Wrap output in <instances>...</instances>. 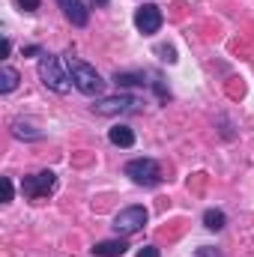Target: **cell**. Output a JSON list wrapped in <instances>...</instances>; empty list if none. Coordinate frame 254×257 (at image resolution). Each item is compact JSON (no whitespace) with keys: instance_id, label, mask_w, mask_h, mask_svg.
Returning a JSON list of instances; mask_svg holds the SVG:
<instances>
[{"instance_id":"30bf717a","label":"cell","mask_w":254,"mask_h":257,"mask_svg":"<svg viewBox=\"0 0 254 257\" xmlns=\"http://www.w3.org/2000/svg\"><path fill=\"white\" fill-rule=\"evenodd\" d=\"M129 251V242L126 239H102L93 245V254L96 257H123Z\"/></svg>"},{"instance_id":"8fae6325","label":"cell","mask_w":254,"mask_h":257,"mask_svg":"<svg viewBox=\"0 0 254 257\" xmlns=\"http://www.w3.org/2000/svg\"><path fill=\"white\" fill-rule=\"evenodd\" d=\"M108 141H111L114 147H132V144H135V132L129 126H123V123H117V126L108 132Z\"/></svg>"},{"instance_id":"2e32d148","label":"cell","mask_w":254,"mask_h":257,"mask_svg":"<svg viewBox=\"0 0 254 257\" xmlns=\"http://www.w3.org/2000/svg\"><path fill=\"white\" fill-rule=\"evenodd\" d=\"M156 51H159V54H165L162 60H168V63H177V51H174V48H168V45H162V48H156Z\"/></svg>"},{"instance_id":"9c48e42d","label":"cell","mask_w":254,"mask_h":257,"mask_svg":"<svg viewBox=\"0 0 254 257\" xmlns=\"http://www.w3.org/2000/svg\"><path fill=\"white\" fill-rule=\"evenodd\" d=\"M144 78H147V75H141V72H117V75H114V84H117V87H129V84H141V87H144V84H150V81H144ZM153 87H156L159 99H168V90L159 84V78H156Z\"/></svg>"},{"instance_id":"d6986e66","label":"cell","mask_w":254,"mask_h":257,"mask_svg":"<svg viewBox=\"0 0 254 257\" xmlns=\"http://www.w3.org/2000/svg\"><path fill=\"white\" fill-rule=\"evenodd\" d=\"M138 257H159V248H156V245H144V248L138 251Z\"/></svg>"},{"instance_id":"ffe728a7","label":"cell","mask_w":254,"mask_h":257,"mask_svg":"<svg viewBox=\"0 0 254 257\" xmlns=\"http://www.w3.org/2000/svg\"><path fill=\"white\" fill-rule=\"evenodd\" d=\"M24 54H27V57H33V54H42V48H39V45H27V48H24Z\"/></svg>"},{"instance_id":"52a82bcc","label":"cell","mask_w":254,"mask_h":257,"mask_svg":"<svg viewBox=\"0 0 254 257\" xmlns=\"http://www.w3.org/2000/svg\"><path fill=\"white\" fill-rule=\"evenodd\" d=\"M162 9L156 6V3H144L138 12H135V27L144 33V36H153V33H159L162 30Z\"/></svg>"},{"instance_id":"7c38bea8","label":"cell","mask_w":254,"mask_h":257,"mask_svg":"<svg viewBox=\"0 0 254 257\" xmlns=\"http://www.w3.org/2000/svg\"><path fill=\"white\" fill-rule=\"evenodd\" d=\"M18 81H21V75L9 63H3V69H0V93H12L18 87Z\"/></svg>"},{"instance_id":"8992f818","label":"cell","mask_w":254,"mask_h":257,"mask_svg":"<svg viewBox=\"0 0 254 257\" xmlns=\"http://www.w3.org/2000/svg\"><path fill=\"white\" fill-rule=\"evenodd\" d=\"M144 224H147V209H144L141 203L126 206V209H120V212L114 215V230H117V233H123V236L138 233Z\"/></svg>"},{"instance_id":"6da1fadb","label":"cell","mask_w":254,"mask_h":257,"mask_svg":"<svg viewBox=\"0 0 254 257\" xmlns=\"http://www.w3.org/2000/svg\"><path fill=\"white\" fill-rule=\"evenodd\" d=\"M36 72H39V81H42L48 90L60 93V96H66V93L75 87V84H72V75L63 69V60L54 57V54H42V57H39V66H36Z\"/></svg>"},{"instance_id":"5b68a950","label":"cell","mask_w":254,"mask_h":257,"mask_svg":"<svg viewBox=\"0 0 254 257\" xmlns=\"http://www.w3.org/2000/svg\"><path fill=\"white\" fill-rule=\"evenodd\" d=\"M141 108V99L135 96H105L99 102H93V114L99 117H117V114H132Z\"/></svg>"},{"instance_id":"7a4b0ae2","label":"cell","mask_w":254,"mask_h":257,"mask_svg":"<svg viewBox=\"0 0 254 257\" xmlns=\"http://www.w3.org/2000/svg\"><path fill=\"white\" fill-rule=\"evenodd\" d=\"M69 75H72V84H75L78 93H84V96H102L105 81H102V75H99L90 63L69 57Z\"/></svg>"},{"instance_id":"e0dca14e","label":"cell","mask_w":254,"mask_h":257,"mask_svg":"<svg viewBox=\"0 0 254 257\" xmlns=\"http://www.w3.org/2000/svg\"><path fill=\"white\" fill-rule=\"evenodd\" d=\"M18 6H21L24 12H36V9H39V0H18Z\"/></svg>"},{"instance_id":"ac0fdd59","label":"cell","mask_w":254,"mask_h":257,"mask_svg":"<svg viewBox=\"0 0 254 257\" xmlns=\"http://www.w3.org/2000/svg\"><path fill=\"white\" fill-rule=\"evenodd\" d=\"M3 192H6V197H3V200L9 203V200H12V194H15V189H12V180H9V177H3Z\"/></svg>"},{"instance_id":"4fadbf2b","label":"cell","mask_w":254,"mask_h":257,"mask_svg":"<svg viewBox=\"0 0 254 257\" xmlns=\"http://www.w3.org/2000/svg\"><path fill=\"white\" fill-rule=\"evenodd\" d=\"M224 224H227V215L221 209H206L203 212V227L206 230H221Z\"/></svg>"},{"instance_id":"5bb4252c","label":"cell","mask_w":254,"mask_h":257,"mask_svg":"<svg viewBox=\"0 0 254 257\" xmlns=\"http://www.w3.org/2000/svg\"><path fill=\"white\" fill-rule=\"evenodd\" d=\"M12 135H15V138H24V141H39V138H42V132H36L30 123H21V120L12 123Z\"/></svg>"},{"instance_id":"9a60e30c","label":"cell","mask_w":254,"mask_h":257,"mask_svg":"<svg viewBox=\"0 0 254 257\" xmlns=\"http://www.w3.org/2000/svg\"><path fill=\"white\" fill-rule=\"evenodd\" d=\"M191 257H221V251H218V248H212V245H200Z\"/></svg>"},{"instance_id":"44dd1931","label":"cell","mask_w":254,"mask_h":257,"mask_svg":"<svg viewBox=\"0 0 254 257\" xmlns=\"http://www.w3.org/2000/svg\"><path fill=\"white\" fill-rule=\"evenodd\" d=\"M9 51H12V42H9V36H3V57H9Z\"/></svg>"},{"instance_id":"3957f363","label":"cell","mask_w":254,"mask_h":257,"mask_svg":"<svg viewBox=\"0 0 254 257\" xmlns=\"http://www.w3.org/2000/svg\"><path fill=\"white\" fill-rule=\"evenodd\" d=\"M126 177L135 186H144V189H153L162 183V168L156 159H132L126 165Z\"/></svg>"},{"instance_id":"ba28073f","label":"cell","mask_w":254,"mask_h":257,"mask_svg":"<svg viewBox=\"0 0 254 257\" xmlns=\"http://www.w3.org/2000/svg\"><path fill=\"white\" fill-rule=\"evenodd\" d=\"M57 6L63 9V15L75 24V27H87V21H90V9L84 6V0H57Z\"/></svg>"},{"instance_id":"7402d4cb","label":"cell","mask_w":254,"mask_h":257,"mask_svg":"<svg viewBox=\"0 0 254 257\" xmlns=\"http://www.w3.org/2000/svg\"><path fill=\"white\" fill-rule=\"evenodd\" d=\"M93 6H108V0H93Z\"/></svg>"},{"instance_id":"277c9868","label":"cell","mask_w":254,"mask_h":257,"mask_svg":"<svg viewBox=\"0 0 254 257\" xmlns=\"http://www.w3.org/2000/svg\"><path fill=\"white\" fill-rule=\"evenodd\" d=\"M54 189H57V174L54 171H39V174L21 180V192H24V197H30V200H42V197H48Z\"/></svg>"}]
</instances>
